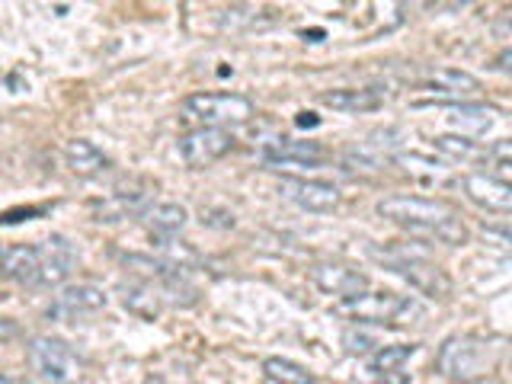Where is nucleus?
Instances as JSON below:
<instances>
[{
	"label": "nucleus",
	"instance_id": "obj_6",
	"mask_svg": "<svg viewBox=\"0 0 512 384\" xmlns=\"http://www.w3.org/2000/svg\"><path fill=\"white\" fill-rule=\"evenodd\" d=\"M340 314L359 320V324H391L404 314H416V301L397 292H359L340 301Z\"/></svg>",
	"mask_w": 512,
	"mask_h": 384
},
{
	"label": "nucleus",
	"instance_id": "obj_9",
	"mask_svg": "<svg viewBox=\"0 0 512 384\" xmlns=\"http://www.w3.org/2000/svg\"><path fill=\"white\" fill-rule=\"evenodd\" d=\"M461 189L468 192V199L480 208H487L493 215H509L512 212V186L496 180L493 173H464Z\"/></svg>",
	"mask_w": 512,
	"mask_h": 384
},
{
	"label": "nucleus",
	"instance_id": "obj_5",
	"mask_svg": "<svg viewBox=\"0 0 512 384\" xmlns=\"http://www.w3.org/2000/svg\"><path fill=\"white\" fill-rule=\"evenodd\" d=\"M29 362L45 384H74L80 375V362L74 349L58 336H36L29 343Z\"/></svg>",
	"mask_w": 512,
	"mask_h": 384
},
{
	"label": "nucleus",
	"instance_id": "obj_3",
	"mask_svg": "<svg viewBox=\"0 0 512 384\" xmlns=\"http://www.w3.org/2000/svg\"><path fill=\"white\" fill-rule=\"evenodd\" d=\"M368 253L375 256V260L384 263V269H391L394 276L404 279L410 288H416L420 295L426 298H448L452 295V279L445 276V269L436 266L432 260H426L423 250H407L400 244H388V247H368Z\"/></svg>",
	"mask_w": 512,
	"mask_h": 384
},
{
	"label": "nucleus",
	"instance_id": "obj_16",
	"mask_svg": "<svg viewBox=\"0 0 512 384\" xmlns=\"http://www.w3.org/2000/svg\"><path fill=\"white\" fill-rule=\"evenodd\" d=\"M64 160H68V167L80 176H96L109 167V157L87 138H74L64 144Z\"/></svg>",
	"mask_w": 512,
	"mask_h": 384
},
{
	"label": "nucleus",
	"instance_id": "obj_1",
	"mask_svg": "<svg viewBox=\"0 0 512 384\" xmlns=\"http://www.w3.org/2000/svg\"><path fill=\"white\" fill-rule=\"evenodd\" d=\"M375 212L404 228L410 234H420V237H432L439 244L448 247H458L468 240V228H464L461 215L455 212L452 205L442 202V199H423V196H384Z\"/></svg>",
	"mask_w": 512,
	"mask_h": 384
},
{
	"label": "nucleus",
	"instance_id": "obj_14",
	"mask_svg": "<svg viewBox=\"0 0 512 384\" xmlns=\"http://www.w3.org/2000/svg\"><path fill=\"white\" fill-rule=\"evenodd\" d=\"M324 154L327 151L317 141H279L276 148L263 151V160L269 167H314Z\"/></svg>",
	"mask_w": 512,
	"mask_h": 384
},
{
	"label": "nucleus",
	"instance_id": "obj_19",
	"mask_svg": "<svg viewBox=\"0 0 512 384\" xmlns=\"http://www.w3.org/2000/svg\"><path fill=\"white\" fill-rule=\"evenodd\" d=\"M452 109V119L458 128H471V132H487V128L493 125V116H496V109L493 106H484V103H455V106H448Z\"/></svg>",
	"mask_w": 512,
	"mask_h": 384
},
{
	"label": "nucleus",
	"instance_id": "obj_21",
	"mask_svg": "<svg viewBox=\"0 0 512 384\" xmlns=\"http://www.w3.org/2000/svg\"><path fill=\"white\" fill-rule=\"evenodd\" d=\"M432 144L452 160H487V148H480L477 141L464 138V135H436Z\"/></svg>",
	"mask_w": 512,
	"mask_h": 384
},
{
	"label": "nucleus",
	"instance_id": "obj_24",
	"mask_svg": "<svg viewBox=\"0 0 512 384\" xmlns=\"http://www.w3.org/2000/svg\"><path fill=\"white\" fill-rule=\"evenodd\" d=\"M16 336H20V324L10 317H0V343H10Z\"/></svg>",
	"mask_w": 512,
	"mask_h": 384
},
{
	"label": "nucleus",
	"instance_id": "obj_15",
	"mask_svg": "<svg viewBox=\"0 0 512 384\" xmlns=\"http://www.w3.org/2000/svg\"><path fill=\"white\" fill-rule=\"evenodd\" d=\"M320 103L330 106L343 116H362V112H375L384 106V96L378 90H327L320 93Z\"/></svg>",
	"mask_w": 512,
	"mask_h": 384
},
{
	"label": "nucleus",
	"instance_id": "obj_8",
	"mask_svg": "<svg viewBox=\"0 0 512 384\" xmlns=\"http://www.w3.org/2000/svg\"><path fill=\"white\" fill-rule=\"evenodd\" d=\"M279 196L295 202L304 212H333L340 205V189L327 180H304V176H282Z\"/></svg>",
	"mask_w": 512,
	"mask_h": 384
},
{
	"label": "nucleus",
	"instance_id": "obj_17",
	"mask_svg": "<svg viewBox=\"0 0 512 384\" xmlns=\"http://www.w3.org/2000/svg\"><path fill=\"white\" fill-rule=\"evenodd\" d=\"M144 224L151 228V234H160V237H173V234H180L186 228V208L183 205H176V202H157L151 208H144L141 212Z\"/></svg>",
	"mask_w": 512,
	"mask_h": 384
},
{
	"label": "nucleus",
	"instance_id": "obj_26",
	"mask_svg": "<svg viewBox=\"0 0 512 384\" xmlns=\"http://www.w3.org/2000/svg\"><path fill=\"white\" fill-rule=\"evenodd\" d=\"M295 122H298L301 128H314V125H317L320 119L314 116V112H298V119H295Z\"/></svg>",
	"mask_w": 512,
	"mask_h": 384
},
{
	"label": "nucleus",
	"instance_id": "obj_7",
	"mask_svg": "<svg viewBox=\"0 0 512 384\" xmlns=\"http://www.w3.org/2000/svg\"><path fill=\"white\" fill-rule=\"evenodd\" d=\"M231 151H234V135L228 132V128L202 125V128H192V132H186L180 138V157H183V164L192 170L212 167L215 160H221Z\"/></svg>",
	"mask_w": 512,
	"mask_h": 384
},
{
	"label": "nucleus",
	"instance_id": "obj_10",
	"mask_svg": "<svg viewBox=\"0 0 512 384\" xmlns=\"http://www.w3.org/2000/svg\"><path fill=\"white\" fill-rule=\"evenodd\" d=\"M311 282L320 288V292L336 295V298H352L368 288V276L359 272L356 266L346 263H314L311 266Z\"/></svg>",
	"mask_w": 512,
	"mask_h": 384
},
{
	"label": "nucleus",
	"instance_id": "obj_23",
	"mask_svg": "<svg viewBox=\"0 0 512 384\" xmlns=\"http://www.w3.org/2000/svg\"><path fill=\"white\" fill-rule=\"evenodd\" d=\"M343 349L349 356H368V352L375 349V340L368 333H359V330H346L343 333Z\"/></svg>",
	"mask_w": 512,
	"mask_h": 384
},
{
	"label": "nucleus",
	"instance_id": "obj_27",
	"mask_svg": "<svg viewBox=\"0 0 512 384\" xmlns=\"http://www.w3.org/2000/svg\"><path fill=\"white\" fill-rule=\"evenodd\" d=\"M0 384H29L26 378H16V375H4L0 372Z\"/></svg>",
	"mask_w": 512,
	"mask_h": 384
},
{
	"label": "nucleus",
	"instance_id": "obj_18",
	"mask_svg": "<svg viewBox=\"0 0 512 384\" xmlns=\"http://www.w3.org/2000/svg\"><path fill=\"white\" fill-rule=\"evenodd\" d=\"M263 375L272 384H314V375L308 372V368L292 362V359H282V356L263 359Z\"/></svg>",
	"mask_w": 512,
	"mask_h": 384
},
{
	"label": "nucleus",
	"instance_id": "obj_25",
	"mask_svg": "<svg viewBox=\"0 0 512 384\" xmlns=\"http://www.w3.org/2000/svg\"><path fill=\"white\" fill-rule=\"evenodd\" d=\"M375 384H410V372H404V368H394V372H381Z\"/></svg>",
	"mask_w": 512,
	"mask_h": 384
},
{
	"label": "nucleus",
	"instance_id": "obj_11",
	"mask_svg": "<svg viewBox=\"0 0 512 384\" xmlns=\"http://www.w3.org/2000/svg\"><path fill=\"white\" fill-rule=\"evenodd\" d=\"M42 253V269H39V285H58L71 276L77 269V250L68 237H48L45 244L39 247Z\"/></svg>",
	"mask_w": 512,
	"mask_h": 384
},
{
	"label": "nucleus",
	"instance_id": "obj_12",
	"mask_svg": "<svg viewBox=\"0 0 512 384\" xmlns=\"http://www.w3.org/2000/svg\"><path fill=\"white\" fill-rule=\"evenodd\" d=\"M106 292L93 282H77L68 285L64 292L55 298V304L48 308V317H80V314H93L106 308Z\"/></svg>",
	"mask_w": 512,
	"mask_h": 384
},
{
	"label": "nucleus",
	"instance_id": "obj_2",
	"mask_svg": "<svg viewBox=\"0 0 512 384\" xmlns=\"http://www.w3.org/2000/svg\"><path fill=\"white\" fill-rule=\"evenodd\" d=\"M506 356L503 340L493 336L458 333L448 336L436 352V372L452 384H477L490 378Z\"/></svg>",
	"mask_w": 512,
	"mask_h": 384
},
{
	"label": "nucleus",
	"instance_id": "obj_4",
	"mask_svg": "<svg viewBox=\"0 0 512 384\" xmlns=\"http://www.w3.org/2000/svg\"><path fill=\"white\" fill-rule=\"evenodd\" d=\"M183 112L202 125L224 128V125H240L253 119V100L244 93H192L183 100Z\"/></svg>",
	"mask_w": 512,
	"mask_h": 384
},
{
	"label": "nucleus",
	"instance_id": "obj_13",
	"mask_svg": "<svg viewBox=\"0 0 512 384\" xmlns=\"http://www.w3.org/2000/svg\"><path fill=\"white\" fill-rule=\"evenodd\" d=\"M39 269H42V253L32 244H10L0 247V276L23 282V285H39Z\"/></svg>",
	"mask_w": 512,
	"mask_h": 384
},
{
	"label": "nucleus",
	"instance_id": "obj_20",
	"mask_svg": "<svg viewBox=\"0 0 512 384\" xmlns=\"http://www.w3.org/2000/svg\"><path fill=\"white\" fill-rule=\"evenodd\" d=\"M432 87L442 96H464V93H477L480 80L468 71H455V68H442L432 74Z\"/></svg>",
	"mask_w": 512,
	"mask_h": 384
},
{
	"label": "nucleus",
	"instance_id": "obj_22",
	"mask_svg": "<svg viewBox=\"0 0 512 384\" xmlns=\"http://www.w3.org/2000/svg\"><path fill=\"white\" fill-rule=\"evenodd\" d=\"M416 352V346L413 343H397V346H381L372 359H368V368H372L375 375H381V372H394V368H400L404 365L410 356Z\"/></svg>",
	"mask_w": 512,
	"mask_h": 384
}]
</instances>
